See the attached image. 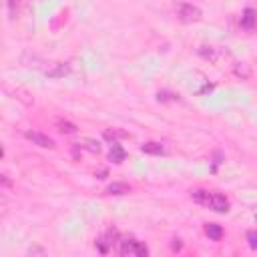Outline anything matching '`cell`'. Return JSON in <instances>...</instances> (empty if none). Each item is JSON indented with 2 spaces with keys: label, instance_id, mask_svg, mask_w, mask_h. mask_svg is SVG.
I'll return each instance as SVG.
<instances>
[{
  "label": "cell",
  "instance_id": "cell-17",
  "mask_svg": "<svg viewBox=\"0 0 257 257\" xmlns=\"http://www.w3.org/2000/svg\"><path fill=\"white\" fill-rule=\"evenodd\" d=\"M119 137H127V133H123V131H105V139L107 141H117Z\"/></svg>",
  "mask_w": 257,
  "mask_h": 257
},
{
  "label": "cell",
  "instance_id": "cell-15",
  "mask_svg": "<svg viewBox=\"0 0 257 257\" xmlns=\"http://www.w3.org/2000/svg\"><path fill=\"white\" fill-rule=\"evenodd\" d=\"M157 100L159 102H181V98H179V94H173V92H167V90H163V92H159L157 94Z\"/></svg>",
  "mask_w": 257,
  "mask_h": 257
},
{
  "label": "cell",
  "instance_id": "cell-21",
  "mask_svg": "<svg viewBox=\"0 0 257 257\" xmlns=\"http://www.w3.org/2000/svg\"><path fill=\"white\" fill-rule=\"evenodd\" d=\"M28 253H40V255H44V249H40V247H30Z\"/></svg>",
  "mask_w": 257,
  "mask_h": 257
},
{
  "label": "cell",
  "instance_id": "cell-2",
  "mask_svg": "<svg viewBox=\"0 0 257 257\" xmlns=\"http://www.w3.org/2000/svg\"><path fill=\"white\" fill-rule=\"evenodd\" d=\"M119 251H121L123 257H147L149 255L147 245L137 241V239H123Z\"/></svg>",
  "mask_w": 257,
  "mask_h": 257
},
{
  "label": "cell",
  "instance_id": "cell-19",
  "mask_svg": "<svg viewBox=\"0 0 257 257\" xmlns=\"http://www.w3.org/2000/svg\"><path fill=\"white\" fill-rule=\"evenodd\" d=\"M20 0H8V10H10V18L16 16V6H18Z\"/></svg>",
  "mask_w": 257,
  "mask_h": 257
},
{
  "label": "cell",
  "instance_id": "cell-16",
  "mask_svg": "<svg viewBox=\"0 0 257 257\" xmlns=\"http://www.w3.org/2000/svg\"><path fill=\"white\" fill-rule=\"evenodd\" d=\"M59 131H61V133H67V135H75V133H77V127H75L73 123L59 121Z\"/></svg>",
  "mask_w": 257,
  "mask_h": 257
},
{
  "label": "cell",
  "instance_id": "cell-11",
  "mask_svg": "<svg viewBox=\"0 0 257 257\" xmlns=\"http://www.w3.org/2000/svg\"><path fill=\"white\" fill-rule=\"evenodd\" d=\"M107 193L109 195H129L131 193V187L127 183H113L107 187Z\"/></svg>",
  "mask_w": 257,
  "mask_h": 257
},
{
  "label": "cell",
  "instance_id": "cell-5",
  "mask_svg": "<svg viewBox=\"0 0 257 257\" xmlns=\"http://www.w3.org/2000/svg\"><path fill=\"white\" fill-rule=\"evenodd\" d=\"M26 139L32 141L34 145L42 147V149H55V141L50 139L48 135H42V133H36V131H28L26 133Z\"/></svg>",
  "mask_w": 257,
  "mask_h": 257
},
{
  "label": "cell",
  "instance_id": "cell-18",
  "mask_svg": "<svg viewBox=\"0 0 257 257\" xmlns=\"http://www.w3.org/2000/svg\"><path fill=\"white\" fill-rule=\"evenodd\" d=\"M247 243H249V247L251 249H257V233L251 229V231H247Z\"/></svg>",
  "mask_w": 257,
  "mask_h": 257
},
{
  "label": "cell",
  "instance_id": "cell-13",
  "mask_svg": "<svg viewBox=\"0 0 257 257\" xmlns=\"http://www.w3.org/2000/svg\"><path fill=\"white\" fill-rule=\"evenodd\" d=\"M233 71H235V75H237L239 79H243V81H247V79L251 77V67H249L247 63H237V65L233 67Z\"/></svg>",
  "mask_w": 257,
  "mask_h": 257
},
{
  "label": "cell",
  "instance_id": "cell-22",
  "mask_svg": "<svg viewBox=\"0 0 257 257\" xmlns=\"http://www.w3.org/2000/svg\"><path fill=\"white\" fill-rule=\"evenodd\" d=\"M173 249H175V251H179V249H181V243H179V239H175V243H173Z\"/></svg>",
  "mask_w": 257,
  "mask_h": 257
},
{
  "label": "cell",
  "instance_id": "cell-6",
  "mask_svg": "<svg viewBox=\"0 0 257 257\" xmlns=\"http://www.w3.org/2000/svg\"><path fill=\"white\" fill-rule=\"evenodd\" d=\"M71 73V65L69 63H57L53 69H48L46 71V77L48 79H63Z\"/></svg>",
  "mask_w": 257,
  "mask_h": 257
},
{
  "label": "cell",
  "instance_id": "cell-14",
  "mask_svg": "<svg viewBox=\"0 0 257 257\" xmlns=\"http://www.w3.org/2000/svg\"><path fill=\"white\" fill-rule=\"evenodd\" d=\"M199 55L205 57V59H209V61H213V63H217V59H219L217 48H213V46H201L199 48Z\"/></svg>",
  "mask_w": 257,
  "mask_h": 257
},
{
  "label": "cell",
  "instance_id": "cell-4",
  "mask_svg": "<svg viewBox=\"0 0 257 257\" xmlns=\"http://www.w3.org/2000/svg\"><path fill=\"white\" fill-rule=\"evenodd\" d=\"M119 237V233H117V229H109L105 235H100L98 239H96V249L100 251V253H109V249L115 245V239Z\"/></svg>",
  "mask_w": 257,
  "mask_h": 257
},
{
  "label": "cell",
  "instance_id": "cell-1",
  "mask_svg": "<svg viewBox=\"0 0 257 257\" xmlns=\"http://www.w3.org/2000/svg\"><path fill=\"white\" fill-rule=\"evenodd\" d=\"M177 18L183 24H193V22H199L203 18V12H201L199 6L191 4V2H181L177 6Z\"/></svg>",
  "mask_w": 257,
  "mask_h": 257
},
{
  "label": "cell",
  "instance_id": "cell-10",
  "mask_svg": "<svg viewBox=\"0 0 257 257\" xmlns=\"http://www.w3.org/2000/svg\"><path fill=\"white\" fill-rule=\"evenodd\" d=\"M205 235H207L211 241H219L223 237V229L217 223H207V225H205Z\"/></svg>",
  "mask_w": 257,
  "mask_h": 257
},
{
  "label": "cell",
  "instance_id": "cell-20",
  "mask_svg": "<svg viewBox=\"0 0 257 257\" xmlns=\"http://www.w3.org/2000/svg\"><path fill=\"white\" fill-rule=\"evenodd\" d=\"M0 185H2V187H10L12 183H10V179H6L2 173H0Z\"/></svg>",
  "mask_w": 257,
  "mask_h": 257
},
{
  "label": "cell",
  "instance_id": "cell-12",
  "mask_svg": "<svg viewBox=\"0 0 257 257\" xmlns=\"http://www.w3.org/2000/svg\"><path fill=\"white\" fill-rule=\"evenodd\" d=\"M77 147H81V149H85V151L92 153V155H98V153H100V145H98L96 141H92V139H83Z\"/></svg>",
  "mask_w": 257,
  "mask_h": 257
},
{
  "label": "cell",
  "instance_id": "cell-9",
  "mask_svg": "<svg viewBox=\"0 0 257 257\" xmlns=\"http://www.w3.org/2000/svg\"><path fill=\"white\" fill-rule=\"evenodd\" d=\"M241 28H245V30H253V28H255V10H253V8H245V10H243Z\"/></svg>",
  "mask_w": 257,
  "mask_h": 257
},
{
  "label": "cell",
  "instance_id": "cell-3",
  "mask_svg": "<svg viewBox=\"0 0 257 257\" xmlns=\"http://www.w3.org/2000/svg\"><path fill=\"white\" fill-rule=\"evenodd\" d=\"M205 207H209L217 213H227L229 207H231V203L225 195L221 193H215V191H209V197H207V203H205Z\"/></svg>",
  "mask_w": 257,
  "mask_h": 257
},
{
  "label": "cell",
  "instance_id": "cell-7",
  "mask_svg": "<svg viewBox=\"0 0 257 257\" xmlns=\"http://www.w3.org/2000/svg\"><path fill=\"white\" fill-rule=\"evenodd\" d=\"M125 157H127V153H125V149L115 141L113 145H111V151H109V159L113 161V163H117V165H121L123 161H125Z\"/></svg>",
  "mask_w": 257,
  "mask_h": 257
},
{
  "label": "cell",
  "instance_id": "cell-8",
  "mask_svg": "<svg viewBox=\"0 0 257 257\" xmlns=\"http://www.w3.org/2000/svg\"><path fill=\"white\" fill-rule=\"evenodd\" d=\"M141 151L147 153V155H163L165 153V147L161 143H155V141H149L145 145H141Z\"/></svg>",
  "mask_w": 257,
  "mask_h": 257
},
{
  "label": "cell",
  "instance_id": "cell-23",
  "mask_svg": "<svg viewBox=\"0 0 257 257\" xmlns=\"http://www.w3.org/2000/svg\"><path fill=\"white\" fill-rule=\"evenodd\" d=\"M2 155H4V151H2V149H0V157H2Z\"/></svg>",
  "mask_w": 257,
  "mask_h": 257
}]
</instances>
